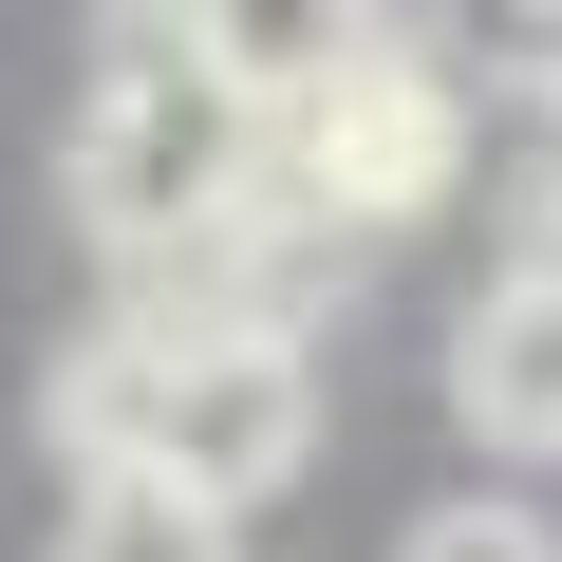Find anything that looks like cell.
<instances>
[{
	"mask_svg": "<svg viewBox=\"0 0 562 562\" xmlns=\"http://www.w3.org/2000/svg\"><path fill=\"white\" fill-rule=\"evenodd\" d=\"M281 169H301L338 225H413V206H450V188H469V76H450V57H413V38H375L338 94L281 113Z\"/></svg>",
	"mask_w": 562,
	"mask_h": 562,
	"instance_id": "3",
	"label": "cell"
},
{
	"mask_svg": "<svg viewBox=\"0 0 562 562\" xmlns=\"http://www.w3.org/2000/svg\"><path fill=\"white\" fill-rule=\"evenodd\" d=\"M506 262H525V281H562V169L525 188V244H506Z\"/></svg>",
	"mask_w": 562,
	"mask_h": 562,
	"instance_id": "9",
	"label": "cell"
},
{
	"mask_svg": "<svg viewBox=\"0 0 562 562\" xmlns=\"http://www.w3.org/2000/svg\"><path fill=\"white\" fill-rule=\"evenodd\" d=\"M57 562H244V506H206L169 469H94L76 525H57Z\"/></svg>",
	"mask_w": 562,
	"mask_h": 562,
	"instance_id": "6",
	"label": "cell"
},
{
	"mask_svg": "<svg viewBox=\"0 0 562 562\" xmlns=\"http://www.w3.org/2000/svg\"><path fill=\"white\" fill-rule=\"evenodd\" d=\"M450 413L487 431V450H562V281H487L469 301V338H450Z\"/></svg>",
	"mask_w": 562,
	"mask_h": 562,
	"instance_id": "5",
	"label": "cell"
},
{
	"mask_svg": "<svg viewBox=\"0 0 562 562\" xmlns=\"http://www.w3.org/2000/svg\"><path fill=\"white\" fill-rule=\"evenodd\" d=\"M169 20H188V57L244 94V113H301V94H338L394 20H375V0H169Z\"/></svg>",
	"mask_w": 562,
	"mask_h": 562,
	"instance_id": "4",
	"label": "cell"
},
{
	"mask_svg": "<svg viewBox=\"0 0 562 562\" xmlns=\"http://www.w3.org/2000/svg\"><path fill=\"white\" fill-rule=\"evenodd\" d=\"M394 562H562V525H543V506H506V487H469V506H431Z\"/></svg>",
	"mask_w": 562,
	"mask_h": 562,
	"instance_id": "7",
	"label": "cell"
},
{
	"mask_svg": "<svg viewBox=\"0 0 562 562\" xmlns=\"http://www.w3.org/2000/svg\"><path fill=\"white\" fill-rule=\"evenodd\" d=\"M506 76H525V94L562 113V0H506Z\"/></svg>",
	"mask_w": 562,
	"mask_h": 562,
	"instance_id": "8",
	"label": "cell"
},
{
	"mask_svg": "<svg viewBox=\"0 0 562 562\" xmlns=\"http://www.w3.org/2000/svg\"><path fill=\"white\" fill-rule=\"evenodd\" d=\"M262 169H281V113H244V94L188 57V20H150V38L94 76L76 150H57V188H76V225H94L113 262H169V244H206V225H225Z\"/></svg>",
	"mask_w": 562,
	"mask_h": 562,
	"instance_id": "2",
	"label": "cell"
},
{
	"mask_svg": "<svg viewBox=\"0 0 562 562\" xmlns=\"http://www.w3.org/2000/svg\"><path fill=\"white\" fill-rule=\"evenodd\" d=\"M57 431H76V469H169L206 506H281L319 469V357L262 319H150L132 301L57 375Z\"/></svg>",
	"mask_w": 562,
	"mask_h": 562,
	"instance_id": "1",
	"label": "cell"
}]
</instances>
